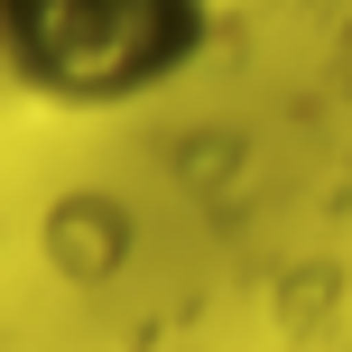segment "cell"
Instances as JSON below:
<instances>
[{"label": "cell", "mask_w": 352, "mask_h": 352, "mask_svg": "<svg viewBox=\"0 0 352 352\" xmlns=\"http://www.w3.org/2000/svg\"><path fill=\"white\" fill-rule=\"evenodd\" d=\"M213 0H0V74L56 111H130L204 56Z\"/></svg>", "instance_id": "1"}]
</instances>
